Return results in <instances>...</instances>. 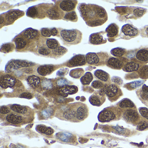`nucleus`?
I'll list each match as a JSON object with an SVG mask.
<instances>
[{
    "instance_id": "obj_5",
    "label": "nucleus",
    "mask_w": 148,
    "mask_h": 148,
    "mask_svg": "<svg viewBox=\"0 0 148 148\" xmlns=\"http://www.w3.org/2000/svg\"><path fill=\"white\" fill-rule=\"evenodd\" d=\"M60 35L66 43L75 44L79 43L82 34L79 31L75 29H63L60 32Z\"/></svg>"
},
{
    "instance_id": "obj_39",
    "label": "nucleus",
    "mask_w": 148,
    "mask_h": 148,
    "mask_svg": "<svg viewBox=\"0 0 148 148\" xmlns=\"http://www.w3.org/2000/svg\"><path fill=\"white\" fill-rule=\"evenodd\" d=\"M46 45L49 49L53 50L58 47L59 43L55 39L49 38L47 40Z\"/></svg>"
},
{
    "instance_id": "obj_19",
    "label": "nucleus",
    "mask_w": 148,
    "mask_h": 148,
    "mask_svg": "<svg viewBox=\"0 0 148 148\" xmlns=\"http://www.w3.org/2000/svg\"><path fill=\"white\" fill-rule=\"evenodd\" d=\"M94 75L96 78L104 84H110L111 80L110 75L105 71L102 70H97L94 72Z\"/></svg>"
},
{
    "instance_id": "obj_49",
    "label": "nucleus",
    "mask_w": 148,
    "mask_h": 148,
    "mask_svg": "<svg viewBox=\"0 0 148 148\" xmlns=\"http://www.w3.org/2000/svg\"><path fill=\"white\" fill-rule=\"evenodd\" d=\"M138 111L141 116L148 120V109L145 107L138 108Z\"/></svg>"
},
{
    "instance_id": "obj_9",
    "label": "nucleus",
    "mask_w": 148,
    "mask_h": 148,
    "mask_svg": "<svg viewBox=\"0 0 148 148\" xmlns=\"http://www.w3.org/2000/svg\"><path fill=\"white\" fill-rule=\"evenodd\" d=\"M129 61L127 58L109 57L106 60V65L111 69L120 70L123 69L124 65Z\"/></svg>"
},
{
    "instance_id": "obj_28",
    "label": "nucleus",
    "mask_w": 148,
    "mask_h": 148,
    "mask_svg": "<svg viewBox=\"0 0 148 148\" xmlns=\"http://www.w3.org/2000/svg\"><path fill=\"white\" fill-rule=\"evenodd\" d=\"M27 81L28 84L34 88L38 86L41 83L40 78L35 75H32L27 77Z\"/></svg>"
},
{
    "instance_id": "obj_44",
    "label": "nucleus",
    "mask_w": 148,
    "mask_h": 148,
    "mask_svg": "<svg viewBox=\"0 0 148 148\" xmlns=\"http://www.w3.org/2000/svg\"><path fill=\"white\" fill-rule=\"evenodd\" d=\"M106 85V84H104L103 82L100 80H96L92 82L91 86L94 89H102Z\"/></svg>"
},
{
    "instance_id": "obj_22",
    "label": "nucleus",
    "mask_w": 148,
    "mask_h": 148,
    "mask_svg": "<svg viewBox=\"0 0 148 148\" xmlns=\"http://www.w3.org/2000/svg\"><path fill=\"white\" fill-rule=\"evenodd\" d=\"M54 70V66L52 65H43L37 68V72L39 75L46 76L50 75Z\"/></svg>"
},
{
    "instance_id": "obj_29",
    "label": "nucleus",
    "mask_w": 148,
    "mask_h": 148,
    "mask_svg": "<svg viewBox=\"0 0 148 148\" xmlns=\"http://www.w3.org/2000/svg\"><path fill=\"white\" fill-rule=\"evenodd\" d=\"M35 129L38 132L46 135H51L54 132V130L52 128L43 125H37Z\"/></svg>"
},
{
    "instance_id": "obj_10",
    "label": "nucleus",
    "mask_w": 148,
    "mask_h": 148,
    "mask_svg": "<svg viewBox=\"0 0 148 148\" xmlns=\"http://www.w3.org/2000/svg\"><path fill=\"white\" fill-rule=\"evenodd\" d=\"M17 82L16 78L9 74H5L1 76L0 86L2 89L12 88Z\"/></svg>"
},
{
    "instance_id": "obj_4",
    "label": "nucleus",
    "mask_w": 148,
    "mask_h": 148,
    "mask_svg": "<svg viewBox=\"0 0 148 148\" xmlns=\"http://www.w3.org/2000/svg\"><path fill=\"white\" fill-rule=\"evenodd\" d=\"M35 65V64L31 61L22 60H12L8 62L5 67L6 73L12 72L19 68L31 67Z\"/></svg>"
},
{
    "instance_id": "obj_33",
    "label": "nucleus",
    "mask_w": 148,
    "mask_h": 148,
    "mask_svg": "<svg viewBox=\"0 0 148 148\" xmlns=\"http://www.w3.org/2000/svg\"><path fill=\"white\" fill-rule=\"evenodd\" d=\"M47 15L49 18L52 20H58L60 18V14L57 9L51 8L47 10Z\"/></svg>"
},
{
    "instance_id": "obj_15",
    "label": "nucleus",
    "mask_w": 148,
    "mask_h": 148,
    "mask_svg": "<svg viewBox=\"0 0 148 148\" xmlns=\"http://www.w3.org/2000/svg\"><path fill=\"white\" fill-rule=\"evenodd\" d=\"M136 93L141 102L148 107V86L143 85L136 91Z\"/></svg>"
},
{
    "instance_id": "obj_61",
    "label": "nucleus",
    "mask_w": 148,
    "mask_h": 148,
    "mask_svg": "<svg viewBox=\"0 0 148 148\" xmlns=\"http://www.w3.org/2000/svg\"><path fill=\"white\" fill-rule=\"evenodd\" d=\"M4 21V17H2V15L1 16V24H3V22Z\"/></svg>"
},
{
    "instance_id": "obj_53",
    "label": "nucleus",
    "mask_w": 148,
    "mask_h": 148,
    "mask_svg": "<svg viewBox=\"0 0 148 148\" xmlns=\"http://www.w3.org/2000/svg\"><path fill=\"white\" fill-rule=\"evenodd\" d=\"M140 34L143 38H148V25L145 26L140 30Z\"/></svg>"
},
{
    "instance_id": "obj_43",
    "label": "nucleus",
    "mask_w": 148,
    "mask_h": 148,
    "mask_svg": "<svg viewBox=\"0 0 148 148\" xmlns=\"http://www.w3.org/2000/svg\"><path fill=\"white\" fill-rule=\"evenodd\" d=\"M41 86L44 90H48L51 89L53 86L52 82L50 79H43L41 82Z\"/></svg>"
},
{
    "instance_id": "obj_16",
    "label": "nucleus",
    "mask_w": 148,
    "mask_h": 148,
    "mask_svg": "<svg viewBox=\"0 0 148 148\" xmlns=\"http://www.w3.org/2000/svg\"><path fill=\"white\" fill-rule=\"evenodd\" d=\"M103 32L92 34L89 38V42L92 45H99L106 43V39L103 35Z\"/></svg>"
},
{
    "instance_id": "obj_48",
    "label": "nucleus",
    "mask_w": 148,
    "mask_h": 148,
    "mask_svg": "<svg viewBox=\"0 0 148 148\" xmlns=\"http://www.w3.org/2000/svg\"><path fill=\"white\" fill-rule=\"evenodd\" d=\"M53 110L52 108H49L44 110L41 112V115L42 116L45 118L49 117L53 114Z\"/></svg>"
},
{
    "instance_id": "obj_62",
    "label": "nucleus",
    "mask_w": 148,
    "mask_h": 148,
    "mask_svg": "<svg viewBox=\"0 0 148 148\" xmlns=\"http://www.w3.org/2000/svg\"></svg>"
},
{
    "instance_id": "obj_34",
    "label": "nucleus",
    "mask_w": 148,
    "mask_h": 148,
    "mask_svg": "<svg viewBox=\"0 0 148 148\" xmlns=\"http://www.w3.org/2000/svg\"><path fill=\"white\" fill-rule=\"evenodd\" d=\"M126 49L121 47H116L113 48L110 51L112 55L116 58H121L126 53Z\"/></svg>"
},
{
    "instance_id": "obj_46",
    "label": "nucleus",
    "mask_w": 148,
    "mask_h": 148,
    "mask_svg": "<svg viewBox=\"0 0 148 148\" xmlns=\"http://www.w3.org/2000/svg\"><path fill=\"white\" fill-rule=\"evenodd\" d=\"M64 116L67 119H71L76 118L75 110H69L64 113Z\"/></svg>"
},
{
    "instance_id": "obj_57",
    "label": "nucleus",
    "mask_w": 148,
    "mask_h": 148,
    "mask_svg": "<svg viewBox=\"0 0 148 148\" xmlns=\"http://www.w3.org/2000/svg\"><path fill=\"white\" fill-rule=\"evenodd\" d=\"M19 97L21 98L30 99L33 98V95L30 92H25L21 94Z\"/></svg>"
},
{
    "instance_id": "obj_56",
    "label": "nucleus",
    "mask_w": 148,
    "mask_h": 148,
    "mask_svg": "<svg viewBox=\"0 0 148 148\" xmlns=\"http://www.w3.org/2000/svg\"><path fill=\"white\" fill-rule=\"evenodd\" d=\"M11 110L7 106H3L0 108V113L1 114L5 115L11 113Z\"/></svg>"
},
{
    "instance_id": "obj_18",
    "label": "nucleus",
    "mask_w": 148,
    "mask_h": 148,
    "mask_svg": "<svg viewBox=\"0 0 148 148\" xmlns=\"http://www.w3.org/2000/svg\"><path fill=\"white\" fill-rule=\"evenodd\" d=\"M119 27L115 23L110 24L106 29V32L107 34V37L110 38L109 41L114 38H116L118 36Z\"/></svg>"
},
{
    "instance_id": "obj_3",
    "label": "nucleus",
    "mask_w": 148,
    "mask_h": 148,
    "mask_svg": "<svg viewBox=\"0 0 148 148\" xmlns=\"http://www.w3.org/2000/svg\"><path fill=\"white\" fill-rule=\"evenodd\" d=\"M109 58L108 53L106 52H90L86 55V62L88 64L97 66L106 64V60Z\"/></svg>"
},
{
    "instance_id": "obj_41",
    "label": "nucleus",
    "mask_w": 148,
    "mask_h": 148,
    "mask_svg": "<svg viewBox=\"0 0 148 148\" xmlns=\"http://www.w3.org/2000/svg\"><path fill=\"white\" fill-rule=\"evenodd\" d=\"M38 12L36 7L33 6L29 8L27 11L26 15L27 17L35 18L38 16Z\"/></svg>"
},
{
    "instance_id": "obj_38",
    "label": "nucleus",
    "mask_w": 148,
    "mask_h": 148,
    "mask_svg": "<svg viewBox=\"0 0 148 148\" xmlns=\"http://www.w3.org/2000/svg\"><path fill=\"white\" fill-rule=\"evenodd\" d=\"M14 48V45L12 43H8L3 44L1 46L0 51L4 53H8L12 51Z\"/></svg>"
},
{
    "instance_id": "obj_7",
    "label": "nucleus",
    "mask_w": 148,
    "mask_h": 148,
    "mask_svg": "<svg viewBox=\"0 0 148 148\" xmlns=\"http://www.w3.org/2000/svg\"><path fill=\"white\" fill-rule=\"evenodd\" d=\"M122 111V117L126 123L137 125L141 119V116L139 115L136 107L129 108Z\"/></svg>"
},
{
    "instance_id": "obj_27",
    "label": "nucleus",
    "mask_w": 148,
    "mask_h": 148,
    "mask_svg": "<svg viewBox=\"0 0 148 148\" xmlns=\"http://www.w3.org/2000/svg\"><path fill=\"white\" fill-rule=\"evenodd\" d=\"M10 109L14 112L19 115L26 114L28 112V109L26 106L16 104L10 105Z\"/></svg>"
},
{
    "instance_id": "obj_35",
    "label": "nucleus",
    "mask_w": 148,
    "mask_h": 148,
    "mask_svg": "<svg viewBox=\"0 0 148 148\" xmlns=\"http://www.w3.org/2000/svg\"><path fill=\"white\" fill-rule=\"evenodd\" d=\"M138 71V74L139 77L142 79H148V65L143 66Z\"/></svg>"
},
{
    "instance_id": "obj_26",
    "label": "nucleus",
    "mask_w": 148,
    "mask_h": 148,
    "mask_svg": "<svg viewBox=\"0 0 148 148\" xmlns=\"http://www.w3.org/2000/svg\"><path fill=\"white\" fill-rule=\"evenodd\" d=\"M117 106L120 108L122 110L129 108H136L135 104L130 99L128 98H124L119 102Z\"/></svg>"
},
{
    "instance_id": "obj_40",
    "label": "nucleus",
    "mask_w": 148,
    "mask_h": 148,
    "mask_svg": "<svg viewBox=\"0 0 148 148\" xmlns=\"http://www.w3.org/2000/svg\"><path fill=\"white\" fill-rule=\"evenodd\" d=\"M67 49L65 47L62 46H59L52 51V53L53 55L56 56H61L64 55L67 52Z\"/></svg>"
},
{
    "instance_id": "obj_51",
    "label": "nucleus",
    "mask_w": 148,
    "mask_h": 148,
    "mask_svg": "<svg viewBox=\"0 0 148 148\" xmlns=\"http://www.w3.org/2000/svg\"><path fill=\"white\" fill-rule=\"evenodd\" d=\"M38 52L40 54L44 56H47L50 54L51 53V51L49 50V48L47 47H40L38 50Z\"/></svg>"
},
{
    "instance_id": "obj_20",
    "label": "nucleus",
    "mask_w": 148,
    "mask_h": 148,
    "mask_svg": "<svg viewBox=\"0 0 148 148\" xmlns=\"http://www.w3.org/2000/svg\"><path fill=\"white\" fill-rule=\"evenodd\" d=\"M143 66V64L136 61H129L124 65L122 69L126 72H132L138 71Z\"/></svg>"
},
{
    "instance_id": "obj_24",
    "label": "nucleus",
    "mask_w": 148,
    "mask_h": 148,
    "mask_svg": "<svg viewBox=\"0 0 148 148\" xmlns=\"http://www.w3.org/2000/svg\"><path fill=\"white\" fill-rule=\"evenodd\" d=\"M56 136L58 139L65 143H72L75 140V136L68 132H58L56 134Z\"/></svg>"
},
{
    "instance_id": "obj_30",
    "label": "nucleus",
    "mask_w": 148,
    "mask_h": 148,
    "mask_svg": "<svg viewBox=\"0 0 148 148\" xmlns=\"http://www.w3.org/2000/svg\"><path fill=\"white\" fill-rule=\"evenodd\" d=\"M145 81L143 80H136L125 84L123 87L129 90H132L141 86L143 84Z\"/></svg>"
},
{
    "instance_id": "obj_1",
    "label": "nucleus",
    "mask_w": 148,
    "mask_h": 148,
    "mask_svg": "<svg viewBox=\"0 0 148 148\" xmlns=\"http://www.w3.org/2000/svg\"><path fill=\"white\" fill-rule=\"evenodd\" d=\"M78 8L81 17L86 25L91 27L102 25L108 20L106 11L100 6L81 3Z\"/></svg>"
},
{
    "instance_id": "obj_45",
    "label": "nucleus",
    "mask_w": 148,
    "mask_h": 148,
    "mask_svg": "<svg viewBox=\"0 0 148 148\" xmlns=\"http://www.w3.org/2000/svg\"><path fill=\"white\" fill-rule=\"evenodd\" d=\"M64 19L71 21H74L76 20L77 18V15L75 12H70L66 14L64 16Z\"/></svg>"
},
{
    "instance_id": "obj_50",
    "label": "nucleus",
    "mask_w": 148,
    "mask_h": 148,
    "mask_svg": "<svg viewBox=\"0 0 148 148\" xmlns=\"http://www.w3.org/2000/svg\"><path fill=\"white\" fill-rule=\"evenodd\" d=\"M69 69L67 68H60L57 73V75L59 77H63L68 73Z\"/></svg>"
},
{
    "instance_id": "obj_23",
    "label": "nucleus",
    "mask_w": 148,
    "mask_h": 148,
    "mask_svg": "<svg viewBox=\"0 0 148 148\" xmlns=\"http://www.w3.org/2000/svg\"><path fill=\"white\" fill-rule=\"evenodd\" d=\"M6 119L8 123L13 124H19L23 122V117L16 113H10L6 116Z\"/></svg>"
},
{
    "instance_id": "obj_8",
    "label": "nucleus",
    "mask_w": 148,
    "mask_h": 148,
    "mask_svg": "<svg viewBox=\"0 0 148 148\" xmlns=\"http://www.w3.org/2000/svg\"><path fill=\"white\" fill-rule=\"evenodd\" d=\"M139 34V31L136 27L130 24H125L122 27L120 36L121 38L130 40L135 38Z\"/></svg>"
},
{
    "instance_id": "obj_25",
    "label": "nucleus",
    "mask_w": 148,
    "mask_h": 148,
    "mask_svg": "<svg viewBox=\"0 0 148 148\" xmlns=\"http://www.w3.org/2000/svg\"><path fill=\"white\" fill-rule=\"evenodd\" d=\"M76 1H62L60 4V9L64 12H71L75 8Z\"/></svg>"
},
{
    "instance_id": "obj_12",
    "label": "nucleus",
    "mask_w": 148,
    "mask_h": 148,
    "mask_svg": "<svg viewBox=\"0 0 148 148\" xmlns=\"http://www.w3.org/2000/svg\"><path fill=\"white\" fill-rule=\"evenodd\" d=\"M134 60L142 64L148 63V48H142L138 50Z\"/></svg>"
},
{
    "instance_id": "obj_36",
    "label": "nucleus",
    "mask_w": 148,
    "mask_h": 148,
    "mask_svg": "<svg viewBox=\"0 0 148 148\" xmlns=\"http://www.w3.org/2000/svg\"><path fill=\"white\" fill-rule=\"evenodd\" d=\"M84 71L81 68H77L73 69L70 71L69 75L73 78L78 79L80 78L84 74Z\"/></svg>"
},
{
    "instance_id": "obj_54",
    "label": "nucleus",
    "mask_w": 148,
    "mask_h": 148,
    "mask_svg": "<svg viewBox=\"0 0 148 148\" xmlns=\"http://www.w3.org/2000/svg\"><path fill=\"white\" fill-rule=\"evenodd\" d=\"M145 11H146L145 9H141L139 8L138 9H136L134 10V14L135 16L138 17H141L145 13Z\"/></svg>"
},
{
    "instance_id": "obj_14",
    "label": "nucleus",
    "mask_w": 148,
    "mask_h": 148,
    "mask_svg": "<svg viewBox=\"0 0 148 148\" xmlns=\"http://www.w3.org/2000/svg\"><path fill=\"white\" fill-rule=\"evenodd\" d=\"M78 90V87L76 86L67 85L59 89L58 92L60 96L66 97L68 95L75 94Z\"/></svg>"
},
{
    "instance_id": "obj_17",
    "label": "nucleus",
    "mask_w": 148,
    "mask_h": 148,
    "mask_svg": "<svg viewBox=\"0 0 148 148\" xmlns=\"http://www.w3.org/2000/svg\"><path fill=\"white\" fill-rule=\"evenodd\" d=\"M89 102L93 106H100L106 100L105 95H102L99 92L92 95L89 99Z\"/></svg>"
},
{
    "instance_id": "obj_13",
    "label": "nucleus",
    "mask_w": 148,
    "mask_h": 148,
    "mask_svg": "<svg viewBox=\"0 0 148 148\" xmlns=\"http://www.w3.org/2000/svg\"><path fill=\"white\" fill-rule=\"evenodd\" d=\"M24 15V12L19 10L15 9L10 10L6 13L5 18L6 22L7 21L8 23L11 24V23H13L17 19L22 17Z\"/></svg>"
},
{
    "instance_id": "obj_37",
    "label": "nucleus",
    "mask_w": 148,
    "mask_h": 148,
    "mask_svg": "<svg viewBox=\"0 0 148 148\" xmlns=\"http://www.w3.org/2000/svg\"><path fill=\"white\" fill-rule=\"evenodd\" d=\"M148 130V120L141 116V119L137 125V130L144 131Z\"/></svg>"
},
{
    "instance_id": "obj_55",
    "label": "nucleus",
    "mask_w": 148,
    "mask_h": 148,
    "mask_svg": "<svg viewBox=\"0 0 148 148\" xmlns=\"http://www.w3.org/2000/svg\"><path fill=\"white\" fill-rule=\"evenodd\" d=\"M112 81L114 83V84L118 86L122 85L123 84V81L122 79L118 77L114 76V77H112Z\"/></svg>"
},
{
    "instance_id": "obj_59",
    "label": "nucleus",
    "mask_w": 148,
    "mask_h": 148,
    "mask_svg": "<svg viewBox=\"0 0 148 148\" xmlns=\"http://www.w3.org/2000/svg\"><path fill=\"white\" fill-rule=\"evenodd\" d=\"M13 145H11V148H25L23 146L19 145H15L12 144Z\"/></svg>"
},
{
    "instance_id": "obj_47",
    "label": "nucleus",
    "mask_w": 148,
    "mask_h": 148,
    "mask_svg": "<svg viewBox=\"0 0 148 148\" xmlns=\"http://www.w3.org/2000/svg\"><path fill=\"white\" fill-rule=\"evenodd\" d=\"M56 83H57V85L61 88V87L69 85L70 82L66 79L62 78H60L58 79Z\"/></svg>"
},
{
    "instance_id": "obj_6",
    "label": "nucleus",
    "mask_w": 148,
    "mask_h": 148,
    "mask_svg": "<svg viewBox=\"0 0 148 148\" xmlns=\"http://www.w3.org/2000/svg\"><path fill=\"white\" fill-rule=\"evenodd\" d=\"M104 90L105 95L111 102H115L123 95V92L119 86L115 84H106Z\"/></svg>"
},
{
    "instance_id": "obj_21",
    "label": "nucleus",
    "mask_w": 148,
    "mask_h": 148,
    "mask_svg": "<svg viewBox=\"0 0 148 148\" xmlns=\"http://www.w3.org/2000/svg\"><path fill=\"white\" fill-rule=\"evenodd\" d=\"M76 118L78 120H81L85 119L87 116L88 114V109L85 105L77 107L75 110Z\"/></svg>"
},
{
    "instance_id": "obj_11",
    "label": "nucleus",
    "mask_w": 148,
    "mask_h": 148,
    "mask_svg": "<svg viewBox=\"0 0 148 148\" xmlns=\"http://www.w3.org/2000/svg\"><path fill=\"white\" fill-rule=\"evenodd\" d=\"M86 62V56L83 54H77L68 61L67 66L70 67L81 66L85 65Z\"/></svg>"
},
{
    "instance_id": "obj_60",
    "label": "nucleus",
    "mask_w": 148,
    "mask_h": 148,
    "mask_svg": "<svg viewBox=\"0 0 148 148\" xmlns=\"http://www.w3.org/2000/svg\"><path fill=\"white\" fill-rule=\"evenodd\" d=\"M25 72L26 73H31L32 72V69H30V68H27L24 70Z\"/></svg>"
},
{
    "instance_id": "obj_32",
    "label": "nucleus",
    "mask_w": 148,
    "mask_h": 148,
    "mask_svg": "<svg viewBox=\"0 0 148 148\" xmlns=\"http://www.w3.org/2000/svg\"><path fill=\"white\" fill-rule=\"evenodd\" d=\"M93 75L91 73L87 72L80 79V82L83 85H89L93 79Z\"/></svg>"
},
{
    "instance_id": "obj_2",
    "label": "nucleus",
    "mask_w": 148,
    "mask_h": 148,
    "mask_svg": "<svg viewBox=\"0 0 148 148\" xmlns=\"http://www.w3.org/2000/svg\"><path fill=\"white\" fill-rule=\"evenodd\" d=\"M122 111L118 106H110L102 110L98 115V119L102 123L117 121L121 119Z\"/></svg>"
},
{
    "instance_id": "obj_42",
    "label": "nucleus",
    "mask_w": 148,
    "mask_h": 148,
    "mask_svg": "<svg viewBox=\"0 0 148 148\" xmlns=\"http://www.w3.org/2000/svg\"><path fill=\"white\" fill-rule=\"evenodd\" d=\"M16 47L18 49H22L27 45V42L22 38H17L14 40Z\"/></svg>"
},
{
    "instance_id": "obj_31",
    "label": "nucleus",
    "mask_w": 148,
    "mask_h": 148,
    "mask_svg": "<svg viewBox=\"0 0 148 148\" xmlns=\"http://www.w3.org/2000/svg\"><path fill=\"white\" fill-rule=\"evenodd\" d=\"M39 32L38 30L32 28H28L25 29L23 32V35L26 38L33 39L38 35Z\"/></svg>"
},
{
    "instance_id": "obj_52",
    "label": "nucleus",
    "mask_w": 148,
    "mask_h": 148,
    "mask_svg": "<svg viewBox=\"0 0 148 148\" xmlns=\"http://www.w3.org/2000/svg\"><path fill=\"white\" fill-rule=\"evenodd\" d=\"M41 34L42 36L45 37H49L51 36V29L48 28H43L41 29Z\"/></svg>"
},
{
    "instance_id": "obj_58",
    "label": "nucleus",
    "mask_w": 148,
    "mask_h": 148,
    "mask_svg": "<svg viewBox=\"0 0 148 148\" xmlns=\"http://www.w3.org/2000/svg\"><path fill=\"white\" fill-rule=\"evenodd\" d=\"M51 36H55L58 34V32L56 28L53 27L51 29Z\"/></svg>"
}]
</instances>
